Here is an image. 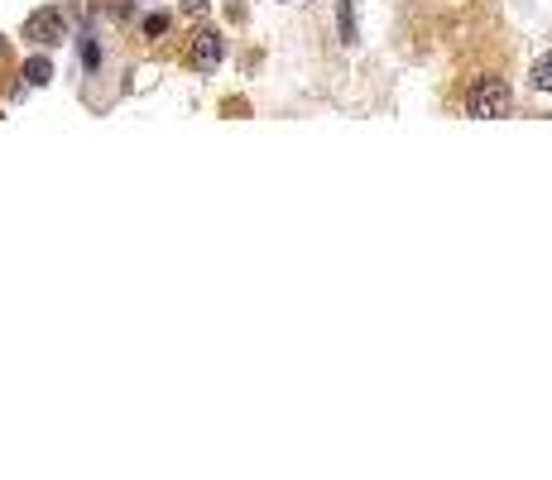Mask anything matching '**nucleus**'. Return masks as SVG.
Masks as SVG:
<instances>
[{"mask_svg":"<svg viewBox=\"0 0 552 480\" xmlns=\"http://www.w3.org/2000/svg\"><path fill=\"white\" fill-rule=\"evenodd\" d=\"M509 106H514V96H509V87H504V77H476V82L466 87V116L504 120L509 116Z\"/></svg>","mask_w":552,"mask_h":480,"instance_id":"f257e3e1","label":"nucleus"},{"mask_svg":"<svg viewBox=\"0 0 552 480\" xmlns=\"http://www.w3.org/2000/svg\"><path fill=\"white\" fill-rule=\"evenodd\" d=\"M24 39H29V44H44V48L63 44V39H68V15H63V10H34V15L24 20Z\"/></svg>","mask_w":552,"mask_h":480,"instance_id":"f03ea898","label":"nucleus"},{"mask_svg":"<svg viewBox=\"0 0 552 480\" xmlns=\"http://www.w3.org/2000/svg\"><path fill=\"white\" fill-rule=\"evenodd\" d=\"M221 58H226V44H221V34H216V29H197V34L188 39V68L216 72Z\"/></svg>","mask_w":552,"mask_h":480,"instance_id":"7ed1b4c3","label":"nucleus"},{"mask_svg":"<svg viewBox=\"0 0 552 480\" xmlns=\"http://www.w3.org/2000/svg\"><path fill=\"white\" fill-rule=\"evenodd\" d=\"M336 29H341V44H356V5L351 0H336Z\"/></svg>","mask_w":552,"mask_h":480,"instance_id":"20e7f679","label":"nucleus"},{"mask_svg":"<svg viewBox=\"0 0 552 480\" xmlns=\"http://www.w3.org/2000/svg\"><path fill=\"white\" fill-rule=\"evenodd\" d=\"M24 82H29V87H48V82H53V63H48L44 53L24 63Z\"/></svg>","mask_w":552,"mask_h":480,"instance_id":"39448f33","label":"nucleus"},{"mask_svg":"<svg viewBox=\"0 0 552 480\" xmlns=\"http://www.w3.org/2000/svg\"><path fill=\"white\" fill-rule=\"evenodd\" d=\"M528 77H533V87H538V92H552V53H543V58L533 63Z\"/></svg>","mask_w":552,"mask_h":480,"instance_id":"423d86ee","label":"nucleus"},{"mask_svg":"<svg viewBox=\"0 0 552 480\" xmlns=\"http://www.w3.org/2000/svg\"><path fill=\"white\" fill-rule=\"evenodd\" d=\"M168 24H173L168 15H149V20H144V34H149V39H164Z\"/></svg>","mask_w":552,"mask_h":480,"instance_id":"0eeeda50","label":"nucleus"},{"mask_svg":"<svg viewBox=\"0 0 552 480\" xmlns=\"http://www.w3.org/2000/svg\"><path fill=\"white\" fill-rule=\"evenodd\" d=\"M82 63H87V68H96V63H101V53H96V44H82Z\"/></svg>","mask_w":552,"mask_h":480,"instance_id":"6e6552de","label":"nucleus"},{"mask_svg":"<svg viewBox=\"0 0 552 480\" xmlns=\"http://www.w3.org/2000/svg\"><path fill=\"white\" fill-rule=\"evenodd\" d=\"M183 5H188V10H207V0H183Z\"/></svg>","mask_w":552,"mask_h":480,"instance_id":"1a4fd4ad","label":"nucleus"},{"mask_svg":"<svg viewBox=\"0 0 552 480\" xmlns=\"http://www.w3.org/2000/svg\"><path fill=\"white\" fill-rule=\"evenodd\" d=\"M5 53H10V44H5V39H0V63H5Z\"/></svg>","mask_w":552,"mask_h":480,"instance_id":"9d476101","label":"nucleus"}]
</instances>
